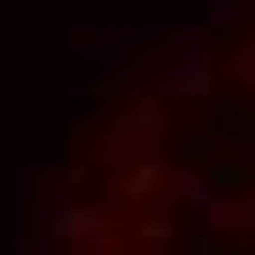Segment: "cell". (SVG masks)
I'll return each instance as SVG.
<instances>
[{"instance_id":"obj_2","label":"cell","mask_w":255,"mask_h":255,"mask_svg":"<svg viewBox=\"0 0 255 255\" xmlns=\"http://www.w3.org/2000/svg\"><path fill=\"white\" fill-rule=\"evenodd\" d=\"M176 194H185V211H194L203 229H238V220H247V203H238L220 176H203V167H176Z\"/></svg>"},{"instance_id":"obj_1","label":"cell","mask_w":255,"mask_h":255,"mask_svg":"<svg viewBox=\"0 0 255 255\" xmlns=\"http://www.w3.org/2000/svg\"><path fill=\"white\" fill-rule=\"evenodd\" d=\"M150 97H203L211 79H220V62H211V35H185V44H167L150 62V71H132Z\"/></svg>"}]
</instances>
